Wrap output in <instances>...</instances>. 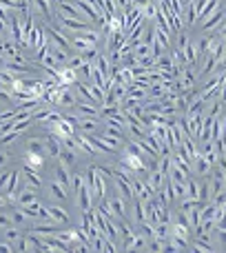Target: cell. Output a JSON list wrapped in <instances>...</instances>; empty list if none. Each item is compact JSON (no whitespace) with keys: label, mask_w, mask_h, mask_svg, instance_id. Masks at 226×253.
<instances>
[{"label":"cell","mask_w":226,"mask_h":253,"mask_svg":"<svg viewBox=\"0 0 226 253\" xmlns=\"http://www.w3.org/2000/svg\"><path fill=\"white\" fill-rule=\"evenodd\" d=\"M120 165H124L126 169H131L135 175H142V178H147V175H149L147 162H144V158L140 156L138 149L133 147V142H131L129 147H126L124 151L120 153Z\"/></svg>","instance_id":"6da1fadb"},{"label":"cell","mask_w":226,"mask_h":253,"mask_svg":"<svg viewBox=\"0 0 226 253\" xmlns=\"http://www.w3.org/2000/svg\"><path fill=\"white\" fill-rule=\"evenodd\" d=\"M42 29H44V34H47V38L51 40L53 47H58V49H62V51H67L69 56L74 53V44H71V40L67 38V34H65L62 29H56V27H51L49 22H44Z\"/></svg>","instance_id":"7a4b0ae2"},{"label":"cell","mask_w":226,"mask_h":253,"mask_svg":"<svg viewBox=\"0 0 226 253\" xmlns=\"http://www.w3.org/2000/svg\"><path fill=\"white\" fill-rule=\"evenodd\" d=\"M224 22H226V9L220 4L213 13H209V16L202 20V31H204V34H218V29Z\"/></svg>","instance_id":"3957f363"},{"label":"cell","mask_w":226,"mask_h":253,"mask_svg":"<svg viewBox=\"0 0 226 253\" xmlns=\"http://www.w3.org/2000/svg\"><path fill=\"white\" fill-rule=\"evenodd\" d=\"M49 133H53V135H58L60 140H65V138H69V135L75 133V125L71 123V120L67 118L65 114H62L60 118L56 120V123L49 125Z\"/></svg>","instance_id":"277c9868"},{"label":"cell","mask_w":226,"mask_h":253,"mask_svg":"<svg viewBox=\"0 0 226 253\" xmlns=\"http://www.w3.org/2000/svg\"><path fill=\"white\" fill-rule=\"evenodd\" d=\"M56 18H58V22H60V25L65 27V29L74 31V34H78V31L89 29V22H87V20H78V18H69V16H65V13H60V11L56 13Z\"/></svg>","instance_id":"5b68a950"},{"label":"cell","mask_w":226,"mask_h":253,"mask_svg":"<svg viewBox=\"0 0 226 253\" xmlns=\"http://www.w3.org/2000/svg\"><path fill=\"white\" fill-rule=\"evenodd\" d=\"M75 205H80V209H82V213H91L93 211V193H91V189H89V184L84 182L82 187H80V191H78V202Z\"/></svg>","instance_id":"8992f818"},{"label":"cell","mask_w":226,"mask_h":253,"mask_svg":"<svg viewBox=\"0 0 226 253\" xmlns=\"http://www.w3.org/2000/svg\"><path fill=\"white\" fill-rule=\"evenodd\" d=\"M107 207L111 209L113 218H126V200L122 196H111V198H105Z\"/></svg>","instance_id":"52a82bcc"},{"label":"cell","mask_w":226,"mask_h":253,"mask_svg":"<svg viewBox=\"0 0 226 253\" xmlns=\"http://www.w3.org/2000/svg\"><path fill=\"white\" fill-rule=\"evenodd\" d=\"M113 182H115V189H117V193H120L122 198H124L126 202H131L135 198V193H133V180H124V178H120V175H113Z\"/></svg>","instance_id":"ba28073f"},{"label":"cell","mask_w":226,"mask_h":253,"mask_svg":"<svg viewBox=\"0 0 226 253\" xmlns=\"http://www.w3.org/2000/svg\"><path fill=\"white\" fill-rule=\"evenodd\" d=\"M44 151H47V158L58 160V156H60V151H62L60 138H58V135H53V133H49L47 138H44Z\"/></svg>","instance_id":"9c48e42d"},{"label":"cell","mask_w":226,"mask_h":253,"mask_svg":"<svg viewBox=\"0 0 226 253\" xmlns=\"http://www.w3.org/2000/svg\"><path fill=\"white\" fill-rule=\"evenodd\" d=\"M153 34H155V38L160 40V44L164 49H171V36H173V31L169 29V27H164L162 25V22H155V25H153Z\"/></svg>","instance_id":"30bf717a"},{"label":"cell","mask_w":226,"mask_h":253,"mask_svg":"<svg viewBox=\"0 0 226 253\" xmlns=\"http://www.w3.org/2000/svg\"><path fill=\"white\" fill-rule=\"evenodd\" d=\"M9 36H13L18 44H25V31H22V18L20 16H11L9 22Z\"/></svg>","instance_id":"8fae6325"},{"label":"cell","mask_w":226,"mask_h":253,"mask_svg":"<svg viewBox=\"0 0 226 253\" xmlns=\"http://www.w3.org/2000/svg\"><path fill=\"white\" fill-rule=\"evenodd\" d=\"M22 178H25V184L31 189H42V178L38 175V171L31 169V167H25V171H22Z\"/></svg>","instance_id":"7c38bea8"},{"label":"cell","mask_w":226,"mask_h":253,"mask_svg":"<svg viewBox=\"0 0 226 253\" xmlns=\"http://www.w3.org/2000/svg\"><path fill=\"white\" fill-rule=\"evenodd\" d=\"M144 34H147V25H144V20H142V22H138L129 34H126V42H129L131 47H135L138 42H142L144 40Z\"/></svg>","instance_id":"4fadbf2b"},{"label":"cell","mask_w":226,"mask_h":253,"mask_svg":"<svg viewBox=\"0 0 226 253\" xmlns=\"http://www.w3.org/2000/svg\"><path fill=\"white\" fill-rule=\"evenodd\" d=\"M124 42H126V34H124V31L109 34V36H107V53H115Z\"/></svg>","instance_id":"5bb4252c"},{"label":"cell","mask_w":226,"mask_h":253,"mask_svg":"<svg viewBox=\"0 0 226 253\" xmlns=\"http://www.w3.org/2000/svg\"><path fill=\"white\" fill-rule=\"evenodd\" d=\"M78 129L82 133H98L100 129V118H84V116H78Z\"/></svg>","instance_id":"9a60e30c"},{"label":"cell","mask_w":226,"mask_h":253,"mask_svg":"<svg viewBox=\"0 0 226 253\" xmlns=\"http://www.w3.org/2000/svg\"><path fill=\"white\" fill-rule=\"evenodd\" d=\"M75 111H78V116H84V118H100V109H98L96 105H91V102H75L74 107Z\"/></svg>","instance_id":"2e32d148"},{"label":"cell","mask_w":226,"mask_h":253,"mask_svg":"<svg viewBox=\"0 0 226 253\" xmlns=\"http://www.w3.org/2000/svg\"><path fill=\"white\" fill-rule=\"evenodd\" d=\"M75 80H78V71L71 69L69 65L58 69V84H69V87H71Z\"/></svg>","instance_id":"e0dca14e"},{"label":"cell","mask_w":226,"mask_h":253,"mask_svg":"<svg viewBox=\"0 0 226 253\" xmlns=\"http://www.w3.org/2000/svg\"><path fill=\"white\" fill-rule=\"evenodd\" d=\"M18 202H20L22 207H31L34 202H38V196H36V189H31V187H22L20 191H18V198H16Z\"/></svg>","instance_id":"ac0fdd59"},{"label":"cell","mask_w":226,"mask_h":253,"mask_svg":"<svg viewBox=\"0 0 226 253\" xmlns=\"http://www.w3.org/2000/svg\"><path fill=\"white\" fill-rule=\"evenodd\" d=\"M44 158L47 156H42V153H36V151H27L25 149V167H31V169H42L44 167Z\"/></svg>","instance_id":"d6986e66"},{"label":"cell","mask_w":226,"mask_h":253,"mask_svg":"<svg viewBox=\"0 0 226 253\" xmlns=\"http://www.w3.org/2000/svg\"><path fill=\"white\" fill-rule=\"evenodd\" d=\"M47 211H49V215H51V222H56V224H69L71 222L67 209H62V207H47Z\"/></svg>","instance_id":"ffe728a7"},{"label":"cell","mask_w":226,"mask_h":253,"mask_svg":"<svg viewBox=\"0 0 226 253\" xmlns=\"http://www.w3.org/2000/svg\"><path fill=\"white\" fill-rule=\"evenodd\" d=\"M53 180H58L62 187L69 189V182H71L69 167H67V165H56V169H53Z\"/></svg>","instance_id":"44dd1931"},{"label":"cell","mask_w":226,"mask_h":253,"mask_svg":"<svg viewBox=\"0 0 226 253\" xmlns=\"http://www.w3.org/2000/svg\"><path fill=\"white\" fill-rule=\"evenodd\" d=\"M213 169V165H211L209 160H206L202 153H197V158L193 160V173H200V175H206L209 171Z\"/></svg>","instance_id":"7402d4cb"},{"label":"cell","mask_w":226,"mask_h":253,"mask_svg":"<svg viewBox=\"0 0 226 253\" xmlns=\"http://www.w3.org/2000/svg\"><path fill=\"white\" fill-rule=\"evenodd\" d=\"M49 191H51V196L56 198V200H60V202L69 200V191H67V187H62L58 180H53V182L49 184Z\"/></svg>","instance_id":"603a6c76"},{"label":"cell","mask_w":226,"mask_h":253,"mask_svg":"<svg viewBox=\"0 0 226 253\" xmlns=\"http://www.w3.org/2000/svg\"><path fill=\"white\" fill-rule=\"evenodd\" d=\"M111 65H113V62H111V58L107 56V53H100V56H98V60L93 62V67H96L98 71H102L107 78L111 76Z\"/></svg>","instance_id":"cb8c5ba5"},{"label":"cell","mask_w":226,"mask_h":253,"mask_svg":"<svg viewBox=\"0 0 226 253\" xmlns=\"http://www.w3.org/2000/svg\"><path fill=\"white\" fill-rule=\"evenodd\" d=\"M34 231L38 233V236H58L60 233V229L56 227V222L53 224H49V222H38L34 227Z\"/></svg>","instance_id":"d4e9b609"},{"label":"cell","mask_w":226,"mask_h":253,"mask_svg":"<svg viewBox=\"0 0 226 253\" xmlns=\"http://www.w3.org/2000/svg\"><path fill=\"white\" fill-rule=\"evenodd\" d=\"M75 140H78V149H80V151H84V153H87V156H96V149H93L91 147V142H89V138H87V135H84V133H80V135H75Z\"/></svg>","instance_id":"484cf974"},{"label":"cell","mask_w":226,"mask_h":253,"mask_svg":"<svg viewBox=\"0 0 226 253\" xmlns=\"http://www.w3.org/2000/svg\"><path fill=\"white\" fill-rule=\"evenodd\" d=\"M58 160H62V165L71 167L75 160H78V153H75L74 149H67V147H62V151H60V156H58Z\"/></svg>","instance_id":"4316f807"},{"label":"cell","mask_w":226,"mask_h":253,"mask_svg":"<svg viewBox=\"0 0 226 253\" xmlns=\"http://www.w3.org/2000/svg\"><path fill=\"white\" fill-rule=\"evenodd\" d=\"M27 151H36V153L47 156V151H44V140L42 138H29L27 140Z\"/></svg>","instance_id":"83f0119b"},{"label":"cell","mask_w":226,"mask_h":253,"mask_svg":"<svg viewBox=\"0 0 226 253\" xmlns=\"http://www.w3.org/2000/svg\"><path fill=\"white\" fill-rule=\"evenodd\" d=\"M126 96L133 98V100H144V98H147V89L140 87V84H129V89H126Z\"/></svg>","instance_id":"f1b7e54d"},{"label":"cell","mask_w":226,"mask_h":253,"mask_svg":"<svg viewBox=\"0 0 226 253\" xmlns=\"http://www.w3.org/2000/svg\"><path fill=\"white\" fill-rule=\"evenodd\" d=\"M187 215H188V224H191V227H193V231H195V229L200 227V222H202L200 205H197V207H193V209H188V211H187Z\"/></svg>","instance_id":"f546056e"},{"label":"cell","mask_w":226,"mask_h":253,"mask_svg":"<svg viewBox=\"0 0 226 253\" xmlns=\"http://www.w3.org/2000/svg\"><path fill=\"white\" fill-rule=\"evenodd\" d=\"M138 229H140V233H142L147 240L155 236V224H153L151 220H142V222H138Z\"/></svg>","instance_id":"4dcf8cb0"},{"label":"cell","mask_w":226,"mask_h":253,"mask_svg":"<svg viewBox=\"0 0 226 253\" xmlns=\"http://www.w3.org/2000/svg\"><path fill=\"white\" fill-rule=\"evenodd\" d=\"M27 213H25V209H13L11 211V222H13V227H25L27 224Z\"/></svg>","instance_id":"1f68e13d"},{"label":"cell","mask_w":226,"mask_h":253,"mask_svg":"<svg viewBox=\"0 0 226 253\" xmlns=\"http://www.w3.org/2000/svg\"><path fill=\"white\" fill-rule=\"evenodd\" d=\"M133 53H135V58H144V56H153L151 53V44L147 42V40H142V42H138L133 47Z\"/></svg>","instance_id":"d6a6232c"},{"label":"cell","mask_w":226,"mask_h":253,"mask_svg":"<svg viewBox=\"0 0 226 253\" xmlns=\"http://www.w3.org/2000/svg\"><path fill=\"white\" fill-rule=\"evenodd\" d=\"M184 9H187V27H193V25L197 22V9H195V2H193V0H191V2H187V7H184Z\"/></svg>","instance_id":"836d02e7"},{"label":"cell","mask_w":226,"mask_h":253,"mask_svg":"<svg viewBox=\"0 0 226 253\" xmlns=\"http://www.w3.org/2000/svg\"><path fill=\"white\" fill-rule=\"evenodd\" d=\"M80 53H82V58H84V60H87V62H96V60H98V56H100V51H98V49H96V44H91V47H87V49H84V51H80Z\"/></svg>","instance_id":"e575fe53"},{"label":"cell","mask_w":226,"mask_h":253,"mask_svg":"<svg viewBox=\"0 0 226 253\" xmlns=\"http://www.w3.org/2000/svg\"><path fill=\"white\" fill-rule=\"evenodd\" d=\"M78 74L82 76V78L87 80V83H91V76H93V62H87V60H84V65L78 69Z\"/></svg>","instance_id":"d590c367"},{"label":"cell","mask_w":226,"mask_h":253,"mask_svg":"<svg viewBox=\"0 0 226 253\" xmlns=\"http://www.w3.org/2000/svg\"><path fill=\"white\" fill-rule=\"evenodd\" d=\"M18 238H20V227H9V229H4V240H9V242H16Z\"/></svg>","instance_id":"8d00e7d4"},{"label":"cell","mask_w":226,"mask_h":253,"mask_svg":"<svg viewBox=\"0 0 226 253\" xmlns=\"http://www.w3.org/2000/svg\"><path fill=\"white\" fill-rule=\"evenodd\" d=\"M84 182H87V180H84V175H82V173H71V187H74V191H75V193L80 191V187H82Z\"/></svg>","instance_id":"74e56055"},{"label":"cell","mask_w":226,"mask_h":253,"mask_svg":"<svg viewBox=\"0 0 226 253\" xmlns=\"http://www.w3.org/2000/svg\"><path fill=\"white\" fill-rule=\"evenodd\" d=\"M67 65H69L71 69H75V71H78L80 67L84 65V58H82V53H78V56H69V60H67Z\"/></svg>","instance_id":"f35d334b"},{"label":"cell","mask_w":226,"mask_h":253,"mask_svg":"<svg viewBox=\"0 0 226 253\" xmlns=\"http://www.w3.org/2000/svg\"><path fill=\"white\" fill-rule=\"evenodd\" d=\"M16 251H22V253H25V251H31V242H29V238H18V240H16Z\"/></svg>","instance_id":"ab89813d"},{"label":"cell","mask_w":226,"mask_h":253,"mask_svg":"<svg viewBox=\"0 0 226 253\" xmlns=\"http://www.w3.org/2000/svg\"><path fill=\"white\" fill-rule=\"evenodd\" d=\"M9 180H11V171H4V173H0V191H4V189L9 187Z\"/></svg>","instance_id":"60d3db41"},{"label":"cell","mask_w":226,"mask_h":253,"mask_svg":"<svg viewBox=\"0 0 226 253\" xmlns=\"http://www.w3.org/2000/svg\"><path fill=\"white\" fill-rule=\"evenodd\" d=\"M11 215H7V213H0V229H9L11 227Z\"/></svg>","instance_id":"b9f144b4"},{"label":"cell","mask_w":226,"mask_h":253,"mask_svg":"<svg viewBox=\"0 0 226 253\" xmlns=\"http://www.w3.org/2000/svg\"><path fill=\"white\" fill-rule=\"evenodd\" d=\"M11 251H16V247H13V242H9V240L0 242V253H11Z\"/></svg>","instance_id":"7bdbcfd3"},{"label":"cell","mask_w":226,"mask_h":253,"mask_svg":"<svg viewBox=\"0 0 226 253\" xmlns=\"http://www.w3.org/2000/svg\"><path fill=\"white\" fill-rule=\"evenodd\" d=\"M9 160H11V156H9L7 151H0V167H4Z\"/></svg>","instance_id":"ee69618b"},{"label":"cell","mask_w":226,"mask_h":253,"mask_svg":"<svg viewBox=\"0 0 226 253\" xmlns=\"http://www.w3.org/2000/svg\"><path fill=\"white\" fill-rule=\"evenodd\" d=\"M131 4H133V0H117V7H122V11H124V9H129Z\"/></svg>","instance_id":"f6af8a7d"},{"label":"cell","mask_w":226,"mask_h":253,"mask_svg":"<svg viewBox=\"0 0 226 253\" xmlns=\"http://www.w3.org/2000/svg\"><path fill=\"white\" fill-rule=\"evenodd\" d=\"M218 36H220V38H224V40H226V22H224V25L218 29Z\"/></svg>","instance_id":"bcb514c9"},{"label":"cell","mask_w":226,"mask_h":253,"mask_svg":"<svg viewBox=\"0 0 226 253\" xmlns=\"http://www.w3.org/2000/svg\"><path fill=\"white\" fill-rule=\"evenodd\" d=\"M7 198H4V196H0V209H4V207H7Z\"/></svg>","instance_id":"7dc6e473"},{"label":"cell","mask_w":226,"mask_h":253,"mask_svg":"<svg viewBox=\"0 0 226 253\" xmlns=\"http://www.w3.org/2000/svg\"><path fill=\"white\" fill-rule=\"evenodd\" d=\"M4 60V56H2V49H0V62H2Z\"/></svg>","instance_id":"c3c4849f"}]
</instances>
